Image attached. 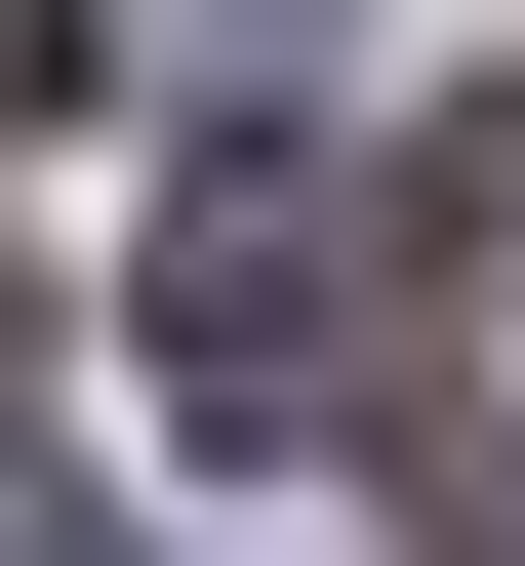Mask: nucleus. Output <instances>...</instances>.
I'll use <instances>...</instances> for the list:
<instances>
[{
  "label": "nucleus",
  "mask_w": 525,
  "mask_h": 566,
  "mask_svg": "<svg viewBox=\"0 0 525 566\" xmlns=\"http://www.w3.org/2000/svg\"><path fill=\"white\" fill-rule=\"evenodd\" d=\"M0 566H122V526H82V485H41V446H0Z\"/></svg>",
  "instance_id": "f03ea898"
},
{
  "label": "nucleus",
  "mask_w": 525,
  "mask_h": 566,
  "mask_svg": "<svg viewBox=\"0 0 525 566\" xmlns=\"http://www.w3.org/2000/svg\"><path fill=\"white\" fill-rule=\"evenodd\" d=\"M444 566H525V446H444Z\"/></svg>",
  "instance_id": "7ed1b4c3"
},
{
  "label": "nucleus",
  "mask_w": 525,
  "mask_h": 566,
  "mask_svg": "<svg viewBox=\"0 0 525 566\" xmlns=\"http://www.w3.org/2000/svg\"><path fill=\"white\" fill-rule=\"evenodd\" d=\"M162 405H202V446H324V405H364V202L324 163H202L162 202Z\"/></svg>",
  "instance_id": "f257e3e1"
}]
</instances>
